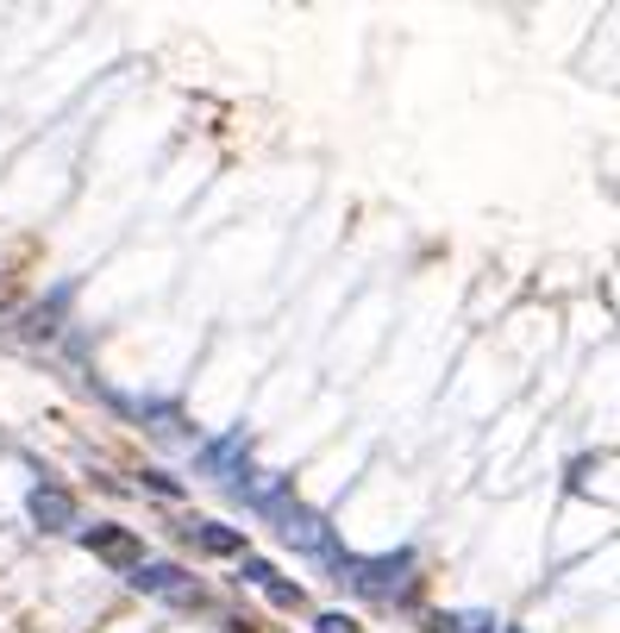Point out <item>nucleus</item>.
Listing matches in <instances>:
<instances>
[{
    "label": "nucleus",
    "mask_w": 620,
    "mask_h": 633,
    "mask_svg": "<svg viewBox=\"0 0 620 633\" xmlns=\"http://www.w3.org/2000/svg\"><path fill=\"white\" fill-rule=\"evenodd\" d=\"M132 583L145 589V596H163V602H182V608H207V589H200L189 571H175V564H138Z\"/></svg>",
    "instance_id": "1"
},
{
    "label": "nucleus",
    "mask_w": 620,
    "mask_h": 633,
    "mask_svg": "<svg viewBox=\"0 0 620 633\" xmlns=\"http://www.w3.org/2000/svg\"><path fill=\"white\" fill-rule=\"evenodd\" d=\"M351 583H357L364 596H376V602H396V596H408V583H414V558L408 552L376 558V564H364V571H351Z\"/></svg>",
    "instance_id": "2"
},
{
    "label": "nucleus",
    "mask_w": 620,
    "mask_h": 633,
    "mask_svg": "<svg viewBox=\"0 0 620 633\" xmlns=\"http://www.w3.org/2000/svg\"><path fill=\"white\" fill-rule=\"evenodd\" d=\"M88 552L95 558H107L113 571H138L145 564V546H138V533H125V527H88Z\"/></svg>",
    "instance_id": "3"
},
{
    "label": "nucleus",
    "mask_w": 620,
    "mask_h": 633,
    "mask_svg": "<svg viewBox=\"0 0 620 633\" xmlns=\"http://www.w3.org/2000/svg\"><path fill=\"white\" fill-rule=\"evenodd\" d=\"M282 539L289 546H301V552H332V533H326V521H314V514H301L295 502H282Z\"/></svg>",
    "instance_id": "4"
},
{
    "label": "nucleus",
    "mask_w": 620,
    "mask_h": 633,
    "mask_svg": "<svg viewBox=\"0 0 620 633\" xmlns=\"http://www.w3.org/2000/svg\"><path fill=\"white\" fill-rule=\"evenodd\" d=\"M25 508H32V521H38V527H50V533H63L75 521V496H70V489H50V483H38Z\"/></svg>",
    "instance_id": "5"
},
{
    "label": "nucleus",
    "mask_w": 620,
    "mask_h": 633,
    "mask_svg": "<svg viewBox=\"0 0 620 633\" xmlns=\"http://www.w3.org/2000/svg\"><path fill=\"white\" fill-rule=\"evenodd\" d=\"M245 577L257 583V589H264V596H270L276 608H301V602H307V596H301L295 583H289V577H276V571L264 564V558H251V564H245Z\"/></svg>",
    "instance_id": "6"
},
{
    "label": "nucleus",
    "mask_w": 620,
    "mask_h": 633,
    "mask_svg": "<svg viewBox=\"0 0 620 633\" xmlns=\"http://www.w3.org/2000/svg\"><path fill=\"white\" fill-rule=\"evenodd\" d=\"M195 539L207 546V552H239V546H245L232 527H195Z\"/></svg>",
    "instance_id": "7"
},
{
    "label": "nucleus",
    "mask_w": 620,
    "mask_h": 633,
    "mask_svg": "<svg viewBox=\"0 0 620 633\" xmlns=\"http://www.w3.org/2000/svg\"><path fill=\"white\" fill-rule=\"evenodd\" d=\"M314 628H320V633H357V621H351V614H320Z\"/></svg>",
    "instance_id": "8"
},
{
    "label": "nucleus",
    "mask_w": 620,
    "mask_h": 633,
    "mask_svg": "<svg viewBox=\"0 0 620 633\" xmlns=\"http://www.w3.org/2000/svg\"><path fill=\"white\" fill-rule=\"evenodd\" d=\"M451 633H496V628H489V614H464V628H451Z\"/></svg>",
    "instance_id": "9"
},
{
    "label": "nucleus",
    "mask_w": 620,
    "mask_h": 633,
    "mask_svg": "<svg viewBox=\"0 0 620 633\" xmlns=\"http://www.w3.org/2000/svg\"><path fill=\"white\" fill-rule=\"evenodd\" d=\"M7 302H13V282L0 277V307H7Z\"/></svg>",
    "instance_id": "10"
}]
</instances>
